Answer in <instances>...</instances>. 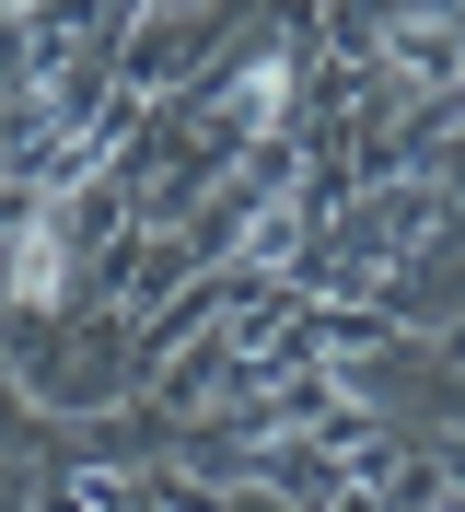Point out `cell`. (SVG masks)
<instances>
[{
  "label": "cell",
  "mask_w": 465,
  "mask_h": 512,
  "mask_svg": "<svg viewBox=\"0 0 465 512\" xmlns=\"http://www.w3.org/2000/svg\"><path fill=\"white\" fill-rule=\"evenodd\" d=\"M279 94H291V70H279V59H256V82H245V117H279Z\"/></svg>",
  "instance_id": "2"
},
{
  "label": "cell",
  "mask_w": 465,
  "mask_h": 512,
  "mask_svg": "<svg viewBox=\"0 0 465 512\" xmlns=\"http://www.w3.org/2000/svg\"><path fill=\"white\" fill-rule=\"evenodd\" d=\"M59 291H70V222L35 210L24 245H12V303H59Z\"/></svg>",
  "instance_id": "1"
},
{
  "label": "cell",
  "mask_w": 465,
  "mask_h": 512,
  "mask_svg": "<svg viewBox=\"0 0 465 512\" xmlns=\"http://www.w3.org/2000/svg\"><path fill=\"white\" fill-rule=\"evenodd\" d=\"M0 12H35V0H0Z\"/></svg>",
  "instance_id": "3"
}]
</instances>
